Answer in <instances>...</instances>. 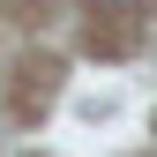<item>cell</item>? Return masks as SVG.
<instances>
[{
	"label": "cell",
	"instance_id": "cell-1",
	"mask_svg": "<svg viewBox=\"0 0 157 157\" xmlns=\"http://www.w3.org/2000/svg\"><path fill=\"white\" fill-rule=\"evenodd\" d=\"M90 8H135V0H90Z\"/></svg>",
	"mask_w": 157,
	"mask_h": 157
}]
</instances>
